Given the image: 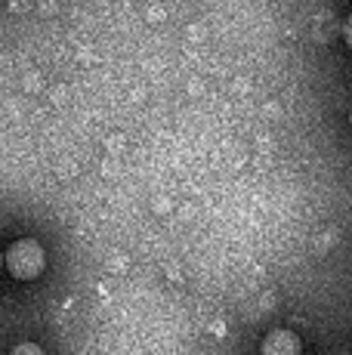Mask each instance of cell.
<instances>
[{
  "label": "cell",
  "instance_id": "6da1fadb",
  "mask_svg": "<svg viewBox=\"0 0 352 355\" xmlns=\"http://www.w3.org/2000/svg\"><path fill=\"white\" fill-rule=\"evenodd\" d=\"M3 266L10 269L12 278H19V282H31V278H37L40 272L46 269V254L35 238H19V241H12L10 248H6Z\"/></svg>",
  "mask_w": 352,
  "mask_h": 355
},
{
  "label": "cell",
  "instance_id": "7a4b0ae2",
  "mask_svg": "<svg viewBox=\"0 0 352 355\" xmlns=\"http://www.w3.org/2000/svg\"><path fill=\"white\" fill-rule=\"evenodd\" d=\"M263 352L266 355H294L300 352V340H294L290 331H272L263 343Z\"/></svg>",
  "mask_w": 352,
  "mask_h": 355
},
{
  "label": "cell",
  "instance_id": "3957f363",
  "mask_svg": "<svg viewBox=\"0 0 352 355\" xmlns=\"http://www.w3.org/2000/svg\"><path fill=\"white\" fill-rule=\"evenodd\" d=\"M343 40H346V46L352 50V12H349L346 22H343Z\"/></svg>",
  "mask_w": 352,
  "mask_h": 355
},
{
  "label": "cell",
  "instance_id": "277c9868",
  "mask_svg": "<svg viewBox=\"0 0 352 355\" xmlns=\"http://www.w3.org/2000/svg\"><path fill=\"white\" fill-rule=\"evenodd\" d=\"M16 352H40V349H37V346H31V343H28V346H19Z\"/></svg>",
  "mask_w": 352,
  "mask_h": 355
},
{
  "label": "cell",
  "instance_id": "5b68a950",
  "mask_svg": "<svg viewBox=\"0 0 352 355\" xmlns=\"http://www.w3.org/2000/svg\"><path fill=\"white\" fill-rule=\"evenodd\" d=\"M0 266H3V250H0Z\"/></svg>",
  "mask_w": 352,
  "mask_h": 355
},
{
  "label": "cell",
  "instance_id": "8992f818",
  "mask_svg": "<svg viewBox=\"0 0 352 355\" xmlns=\"http://www.w3.org/2000/svg\"><path fill=\"white\" fill-rule=\"evenodd\" d=\"M349 127H352V108H349Z\"/></svg>",
  "mask_w": 352,
  "mask_h": 355
}]
</instances>
